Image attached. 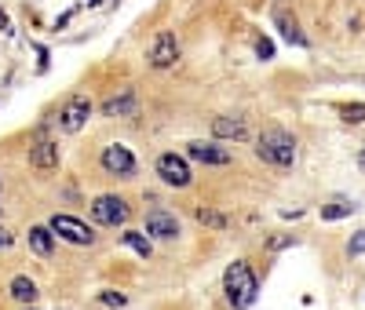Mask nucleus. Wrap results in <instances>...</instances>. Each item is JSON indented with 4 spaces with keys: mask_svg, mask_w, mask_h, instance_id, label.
I'll return each mask as SVG.
<instances>
[{
    "mask_svg": "<svg viewBox=\"0 0 365 310\" xmlns=\"http://www.w3.org/2000/svg\"><path fill=\"white\" fill-rule=\"evenodd\" d=\"M223 292H227V300L234 310H245V307H252L256 303V274H252V267L245 263V260H234L227 267V274H223Z\"/></svg>",
    "mask_w": 365,
    "mask_h": 310,
    "instance_id": "1",
    "label": "nucleus"
},
{
    "mask_svg": "<svg viewBox=\"0 0 365 310\" xmlns=\"http://www.w3.org/2000/svg\"><path fill=\"white\" fill-rule=\"evenodd\" d=\"M256 157L274 164V168H292L296 164V139L289 132H281V128H267L256 139Z\"/></svg>",
    "mask_w": 365,
    "mask_h": 310,
    "instance_id": "2",
    "label": "nucleus"
},
{
    "mask_svg": "<svg viewBox=\"0 0 365 310\" xmlns=\"http://www.w3.org/2000/svg\"><path fill=\"white\" fill-rule=\"evenodd\" d=\"M128 215H132V209H128V201L117 197V193H102V197L91 201V219L102 226H124Z\"/></svg>",
    "mask_w": 365,
    "mask_h": 310,
    "instance_id": "3",
    "label": "nucleus"
},
{
    "mask_svg": "<svg viewBox=\"0 0 365 310\" xmlns=\"http://www.w3.org/2000/svg\"><path fill=\"white\" fill-rule=\"evenodd\" d=\"M88 117H91V99L81 95V92H73L66 102H62V110H59V128L73 135V132H81V128L88 124Z\"/></svg>",
    "mask_w": 365,
    "mask_h": 310,
    "instance_id": "4",
    "label": "nucleus"
},
{
    "mask_svg": "<svg viewBox=\"0 0 365 310\" xmlns=\"http://www.w3.org/2000/svg\"><path fill=\"white\" fill-rule=\"evenodd\" d=\"M147 59H150V66H153V70H168V66H176V62H179V41H176V33H172V30L153 33Z\"/></svg>",
    "mask_w": 365,
    "mask_h": 310,
    "instance_id": "5",
    "label": "nucleus"
},
{
    "mask_svg": "<svg viewBox=\"0 0 365 310\" xmlns=\"http://www.w3.org/2000/svg\"><path fill=\"white\" fill-rule=\"evenodd\" d=\"M102 172L106 175H117V179H132L135 175V157H132V150L121 146V143H110V146H102Z\"/></svg>",
    "mask_w": 365,
    "mask_h": 310,
    "instance_id": "6",
    "label": "nucleus"
},
{
    "mask_svg": "<svg viewBox=\"0 0 365 310\" xmlns=\"http://www.w3.org/2000/svg\"><path fill=\"white\" fill-rule=\"evenodd\" d=\"M158 175H161V183L176 186V190L190 186V179H194L187 157H179V153H161V157H158Z\"/></svg>",
    "mask_w": 365,
    "mask_h": 310,
    "instance_id": "7",
    "label": "nucleus"
},
{
    "mask_svg": "<svg viewBox=\"0 0 365 310\" xmlns=\"http://www.w3.org/2000/svg\"><path fill=\"white\" fill-rule=\"evenodd\" d=\"M51 230H55V238L62 241H70V244H95V234H91V226L81 223V219H73V215H51Z\"/></svg>",
    "mask_w": 365,
    "mask_h": 310,
    "instance_id": "8",
    "label": "nucleus"
},
{
    "mask_svg": "<svg viewBox=\"0 0 365 310\" xmlns=\"http://www.w3.org/2000/svg\"><path fill=\"white\" fill-rule=\"evenodd\" d=\"M147 234L153 241H176L179 238V219L168 209H150L147 212Z\"/></svg>",
    "mask_w": 365,
    "mask_h": 310,
    "instance_id": "9",
    "label": "nucleus"
},
{
    "mask_svg": "<svg viewBox=\"0 0 365 310\" xmlns=\"http://www.w3.org/2000/svg\"><path fill=\"white\" fill-rule=\"evenodd\" d=\"M187 157L190 161H198V164H212V168H223V164H230L234 161V153L227 150V146H219V143H190L187 146Z\"/></svg>",
    "mask_w": 365,
    "mask_h": 310,
    "instance_id": "10",
    "label": "nucleus"
},
{
    "mask_svg": "<svg viewBox=\"0 0 365 310\" xmlns=\"http://www.w3.org/2000/svg\"><path fill=\"white\" fill-rule=\"evenodd\" d=\"M212 135L216 139H230V143H241V139H249V121L238 117V113H223V117L212 121Z\"/></svg>",
    "mask_w": 365,
    "mask_h": 310,
    "instance_id": "11",
    "label": "nucleus"
},
{
    "mask_svg": "<svg viewBox=\"0 0 365 310\" xmlns=\"http://www.w3.org/2000/svg\"><path fill=\"white\" fill-rule=\"evenodd\" d=\"M30 164L37 172H51V168H59V143H51V139H37L30 146Z\"/></svg>",
    "mask_w": 365,
    "mask_h": 310,
    "instance_id": "12",
    "label": "nucleus"
},
{
    "mask_svg": "<svg viewBox=\"0 0 365 310\" xmlns=\"http://www.w3.org/2000/svg\"><path fill=\"white\" fill-rule=\"evenodd\" d=\"M139 102H135V92H124L121 95H110L106 102H102V117H135Z\"/></svg>",
    "mask_w": 365,
    "mask_h": 310,
    "instance_id": "13",
    "label": "nucleus"
},
{
    "mask_svg": "<svg viewBox=\"0 0 365 310\" xmlns=\"http://www.w3.org/2000/svg\"><path fill=\"white\" fill-rule=\"evenodd\" d=\"M30 249L48 260L51 249H55V230H51V226H30Z\"/></svg>",
    "mask_w": 365,
    "mask_h": 310,
    "instance_id": "14",
    "label": "nucleus"
},
{
    "mask_svg": "<svg viewBox=\"0 0 365 310\" xmlns=\"http://www.w3.org/2000/svg\"><path fill=\"white\" fill-rule=\"evenodd\" d=\"M8 292H11V300H19V303H33L37 300V285H33V278H26V274L11 278Z\"/></svg>",
    "mask_w": 365,
    "mask_h": 310,
    "instance_id": "15",
    "label": "nucleus"
},
{
    "mask_svg": "<svg viewBox=\"0 0 365 310\" xmlns=\"http://www.w3.org/2000/svg\"><path fill=\"white\" fill-rule=\"evenodd\" d=\"M278 30H281V37H285L289 44H296V48H307V37L299 33V22H296V19H289L285 11H278Z\"/></svg>",
    "mask_w": 365,
    "mask_h": 310,
    "instance_id": "16",
    "label": "nucleus"
},
{
    "mask_svg": "<svg viewBox=\"0 0 365 310\" xmlns=\"http://www.w3.org/2000/svg\"><path fill=\"white\" fill-rule=\"evenodd\" d=\"M121 241L128 244L132 252H139L142 260H150V252H153V244H150V234H139V230H124Z\"/></svg>",
    "mask_w": 365,
    "mask_h": 310,
    "instance_id": "17",
    "label": "nucleus"
},
{
    "mask_svg": "<svg viewBox=\"0 0 365 310\" xmlns=\"http://www.w3.org/2000/svg\"><path fill=\"white\" fill-rule=\"evenodd\" d=\"M355 212V201H347V197H336V201H329V204H321V219H344V215H350Z\"/></svg>",
    "mask_w": 365,
    "mask_h": 310,
    "instance_id": "18",
    "label": "nucleus"
},
{
    "mask_svg": "<svg viewBox=\"0 0 365 310\" xmlns=\"http://www.w3.org/2000/svg\"><path fill=\"white\" fill-rule=\"evenodd\" d=\"M194 215H198V223L212 226V230H223V226H227V215H219V212H212V209H198Z\"/></svg>",
    "mask_w": 365,
    "mask_h": 310,
    "instance_id": "19",
    "label": "nucleus"
},
{
    "mask_svg": "<svg viewBox=\"0 0 365 310\" xmlns=\"http://www.w3.org/2000/svg\"><path fill=\"white\" fill-rule=\"evenodd\" d=\"M340 113H344L347 124H365V102H347Z\"/></svg>",
    "mask_w": 365,
    "mask_h": 310,
    "instance_id": "20",
    "label": "nucleus"
},
{
    "mask_svg": "<svg viewBox=\"0 0 365 310\" xmlns=\"http://www.w3.org/2000/svg\"><path fill=\"white\" fill-rule=\"evenodd\" d=\"M99 303H106V307H124L128 296H124V292H113V289H102V292H99Z\"/></svg>",
    "mask_w": 365,
    "mask_h": 310,
    "instance_id": "21",
    "label": "nucleus"
},
{
    "mask_svg": "<svg viewBox=\"0 0 365 310\" xmlns=\"http://www.w3.org/2000/svg\"><path fill=\"white\" fill-rule=\"evenodd\" d=\"M347 252H350V255H362V252H365V230H358V234L347 241Z\"/></svg>",
    "mask_w": 365,
    "mask_h": 310,
    "instance_id": "22",
    "label": "nucleus"
},
{
    "mask_svg": "<svg viewBox=\"0 0 365 310\" xmlns=\"http://www.w3.org/2000/svg\"><path fill=\"white\" fill-rule=\"evenodd\" d=\"M256 55L263 59V62H267V59H274V44L267 41V37H259V41H256Z\"/></svg>",
    "mask_w": 365,
    "mask_h": 310,
    "instance_id": "23",
    "label": "nucleus"
},
{
    "mask_svg": "<svg viewBox=\"0 0 365 310\" xmlns=\"http://www.w3.org/2000/svg\"><path fill=\"white\" fill-rule=\"evenodd\" d=\"M289 244H292V234H285V238H270L267 249H270V252H281V249H289Z\"/></svg>",
    "mask_w": 365,
    "mask_h": 310,
    "instance_id": "24",
    "label": "nucleus"
},
{
    "mask_svg": "<svg viewBox=\"0 0 365 310\" xmlns=\"http://www.w3.org/2000/svg\"><path fill=\"white\" fill-rule=\"evenodd\" d=\"M11 241H15V234H11V230H4V226H0V249H8Z\"/></svg>",
    "mask_w": 365,
    "mask_h": 310,
    "instance_id": "25",
    "label": "nucleus"
},
{
    "mask_svg": "<svg viewBox=\"0 0 365 310\" xmlns=\"http://www.w3.org/2000/svg\"><path fill=\"white\" fill-rule=\"evenodd\" d=\"M0 30H4V33H11V22H8V15H4V11H0Z\"/></svg>",
    "mask_w": 365,
    "mask_h": 310,
    "instance_id": "26",
    "label": "nucleus"
},
{
    "mask_svg": "<svg viewBox=\"0 0 365 310\" xmlns=\"http://www.w3.org/2000/svg\"><path fill=\"white\" fill-rule=\"evenodd\" d=\"M362 168H365V150H362Z\"/></svg>",
    "mask_w": 365,
    "mask_h": 310,
    "instance_id": "27",
    "label": "nucleus"
}]
</instances>
